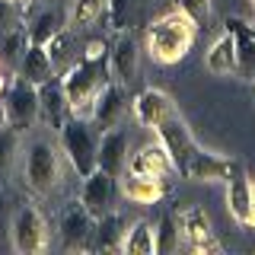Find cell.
<instances>
[{
	"label": "cell",
	"instance_id": "19",
	"mask_svg": "<svg viewBox=\"0 0 255 255\" xmlns=\"http://www.w3.org/2000/svg\"><path fill=\"white\" fill-rule=\"evenodd\" d=\"M122 191H125L128 201H134V204H156L166 195V179L143 175V172H128Z\"/></svg>",
	"mask_w": 255,
	"mask_h": 255
},
{
	"label": "cell",
	"instance_id": "20",
	"mask_svg": "<svg viewBox=\"0 0 255 255\" xmlns=\"http://www.w3.org/2000/svg\"><path fill=\"white\" fill-rule=\"evenodd\" d=\"M125 233H128V223L118 211H109L96 220V230H93V246L99 252H122L125 246Z\"/></svg>",
	"mask_w": 255,
	"mask_h": 255
},
{
	"label": "cell",
	"instance_id": "23",
	"mask_svg": "<svg viewBox=\"0 0 255 255\" xmlns=\"http://www.w3.org/2000/svg\"><path fill=\"white\" fill-rule=\"evenodd\" d=\"M74 35H77V32H70L67 26H64V29H58L45 42V51H48V58H51V67H54V74H58V77H64L80 61L77 51H74V48H77L74 45Z\"/></svg>",
	"mask_w": 255,
	"mask_h": 255
},
{
	"label": "cell",
	"instance_id": "16",
	"mask_svg": "<svg viewBox=\"0 0 255 255\" xmlns=\"http://www.w3.org/2000/svg\"><path fill=\"white\" fill-rule=\"evenodd\" d=\"M128 172H143V175H156V179H166L172 169V159L163 150V143H143L137 153L128 156Z\"/></svg>",
	"mask_w": 255,
	"mask_h": 255
},
{
	"label": "cell",
	"instance_id": "40",
	"mask_svg": "<svg viewBox=\"0 0 255 255\" xmlns=\"http://www.w3.org/2000/svg\"><path fill=\"white\" fill-rule=\"evenodd\" d=\"M252 32H255V26H252Z\"/></svg>",
	"mask_w": 255,
	"mask_h": 255
},
{
	"label": "cell",
	"instance_id": "36",
	"mask_svg": "<svg viewBox=\"0 0 255 255\" xmlns=\"http://www.w3.org/2000/svg\"><path fill=\"white\" fill-rule=\"evenodd\" d=\"M3 125H10V122H6V109H3V99H0V128Z\"/></svg>",
	"mask_w": 255,
	"mask_h": 255
},
{
	"label": "cell",
	"instance_id": "37",
	"mask_svg": "<svg viewBox=\"0 0 255 255\" xmlns=\"http://www.w3.org/2000/svg\"><path fill=\"white\" fill-rule=\"evenodd\" d=\"M252 207H255V182H252Z\"/></svg>",
	"mask_w": 255,
	"mask_h": 255
},
{
	"label": "cell",
	"instance_id": "10",
	"mask_svg": "<svg viewBox=\"0 0 255 255\" xmlns=\"http://www.w3.org/2000/svg\"><path fill=\"white\" fill-rule=\"evenodd\" d=\"M137 58H140V45L134 38V32H118L115 45L109 51V70H112V80L131 90L137 83Z\"/></svg>",
	"mask_w": 255,
	"mask_h": 255
},
{
	"label": "cell",
	"instance_id": "18",
	"mask_svg": "<svg viewBox=\"0 0 255 255\" xmlns=\"http://www.w3.org/2000/svg\"><path fill=\"white\" fill-rule=\"evenodd\" d=\"M172 112H175V106L163 90H143V93H137V99H134V115H137V122L143 128H156L166 115H172Z\"/></svg>",
	"mask_w": 255,
	"mask_h": 255
},
{
	"label": "cell",
	"instance_id": "11",
	"mask_svg": "<svg viewBox=\"0 0 255 255\" xmlns=\"http://www.w3.org/2000/svg\"><path fill=\"white\" fill-rule=\"evenodd\" d=\"M13 246L16 252H42L48 246V227L45 217L35 211V207H19L13 217Z\"/></svg>",
	"mask_w": 255,
	"mask_h": 255
},
{
	"label": "cell",
	"instance_id": "38",
	"mask_svg": "<svg viewBox=\"0 0 255 255\" xmlns=\"http://www.w3.org/2000/svg\"><path fill=\"white\" fill-rule=\"evenodd\" d=\"M249 3H252V10H255V0H249Z\"/></svg>",
	"mask_w": 255,
	"mask_h": 255
},
{
	"label": "cell",
	"instance_id": "6",
	"mask_svg": "<svg viewBox=\"0 0 255 255\" xmlns=\"http://www.w3.org/2000/svg\"><path fill=\"white\" fill-rule=\"evenodd\" d=\"M3 109H6V122H10L16 131L32 128L35 118H38V86L13 74V83L3 96Z\"/></svg>",
	"mask_w": 255,
	"mask_h": 255
},
{
	"label": "cell",
	"instance_id": "2",
	"mask_svg": "<svg viewBox=\"0 0 255 255\" xmlns=\"http://www.w3.org/2000/svg\"><path fill=\"white\" fill-rule=\"evenodd\" d=\"M198 26L188 19L182 10H172L159 16L147 26V51L150 58L159 64H179L188 54V48L195 45Z\"/></svg>",
	"mask_w": 255,
	"mask_h": 255
},
{
	"label": "cell",
	"instance_id": "33",
	"mask_svg": "<svg viewBox=\"0 0 255 255\" xmlns=\"http://www.w3.org/2000/svg\"><path fill=\"white\" fill-rule=\"evenodd\" d=\"M179 10L188 16L195 26H204L211 19V0H179Z\"/></svg>",
	"mask_w": 255,
	"mask_h": 255
},
{
	"label": "cell",
	"instance_id": "39",
	"mask_svg": "<svg viewBox=\"0 0 255 255\" xmlns=\"http://www.w3.org/2000/svg\"><path fill=\"white\" fill-rule=\"evenodd\" d=\"M19 3H29V0H19Z\"/></svg>",
	"mask_w": 255,
	"mask_h": 255
},
{
	"label": "cell",
	"instance_id": "30",
	"mask_svg": "<svg viewBox=\"0 0 255 255\" xmlns=\"http://www.w3.org/2000/svg\"><path fill=\"white\" fill-rule=\"evenodd\" d=\"M122 252H128V255H153V223L137 220L134 227H128Z\"/></svg>",
	"mask_w": 255,
	"mask_h": 255
},
{
	"label": "cell",
	"instance_id": "27",
	"mask_svg": "<svg viewBox=\"0 0 255 255\" xmlns=\"http://www.w3.org/2000/svg\"><path fill=\"white\" fill-rule=\"evenodd\" d=\"M26 48H29L26 26L3 32V35H0V64H3V67H10L13 74H16V64H19V58L26 54Z\"/></svg>",
	"mask_w": 255,
	"mask_h": 255
},
{
	"label": "cell",
	"instance_id": "32",
	"mask_svg": "<svg viewBox=\"0 0 255 255\" xmlns=\"http://www.w3.org/2000/svg\"><path fill=\"white\" fill-rule=\"evenodd\" d=\"M16 143H19V131H16L13 125H3V128H0V175L10 169L13 153H16Z\"/></svg>",
	"mask_w": 255,
	"mask_h": 255
},
{
	"label": "cell",
	"instance_id": "12",
	"mask_svg": "<svg viewBox=\"0 0 255 255\" xmlns=\"http://www.w3.org/2000/svg\"><path fill=\"white\" fill-rule=\"evenodd\" d=\"M115 175L102 172V169H93L90 175H83V191H80V204L93 214L96 220L102 214L115 211Z\"/></svg>",
	"mask_w": 255,
	"mask_h": 255
},
{
	"label": "cell",
	"instance_id": "9",
	"mask_svg": "<svg viewBox=\"0 0 255 255\" xmlns=\"http://www.w3.org/2000/svg\"><path fill=\"white\" fill-rule=\"evenodd\" d=\"M125 112H128V90L118 83V80H109V83L99 90V96H96V102H93V112H90L96 131L118 128L122 118H125Z\"/></svg>",
	"mask_w": 255,
	"mask_h": 255
},
{
	"label": "cell",
	"instance_id": "14",
	"mask_svg": "<svg viewBox=\"0 0 255 255\" xmlns=\"http://www.w3.org/2000/svg\"><path fill=\"white\" fill-rule=\"evenodd\" d=\"M96 169L122 179L128 169V134L122 128H109L99 137V156H96Z\"/></svg>",
	"mask_w": 255,
	"mask_h": 255
},
{
	"label": "cell",
	"instance_id": "22",
	"mask_svg": "<svg viewBox=\"0 0 255 255\" xmlns=\"http://www.w3.org/2000/svg\"><path fill=\"white\" fill-rule=\"evenodd\" d=\"M147 0H106V19L112 32H134L143 22Z\"/></svg>",
	"mask_w": 255,
	"mask_h": 255
},
{
	"label": "cell",
	"instance_id": "31",
	"mask_svg": "<svg viewBox=\"0 0 255 255\" xmlns=\"http://www.w3.org/2000/svg\"><path fill=\"white\" fill-rule=\"evenodd\" d=\"M26 19V3L19 0H0V35L10 29H19Z\"/></svg>",
	"mask_w": 255,
	"mask_h": 255
},
{
	"label": "cell",
	"instance_id": "35",
	"mask_svg": "<svg viewBox=\"0 0 255 255\" xmlns=\"http://www.w3.org/2000/svg\"><path fill=\"white\" fill-rule=\"evenodd\" d=\"M10 83H13V70L0 64V99L6 96V90H10Z\"/></svg>",
	"mask_w": 255,
	"mask_h": 255
},
{
	"label": "cell",
	"instance_id": "28",
	"mask_svg": "<svg viewBox=\"0 0 255 255\" xmlns=\"http://www.w3.org/2000/svg\"><path fill=\"white\" fill-rule=\"evenodd\" d=\"M64 26H67V22H64V16L58 10H45V13H38L35 19L26 26V35H29L32 45H45L48 38H51L58 29H64Z\"/></svg>",
	"mask_w": 255,
	"mask_h": 255
},
{
	"label": "cell",
	"instance_id": "17",
	"mask_svg": "<svg viewBox=\"0 0 255 255\" xmlns=\"http://www.w3.org/2000/svg\"><path fill=\"white\" fill-rule=\"evenodd\" d=\"M227 172H230V159H223L217 153H207V150H198L179 175L191 179V182H223Z\"/></svg>",
	"mask_w": 255,
	"mask_h": 255
},
{
	"label": "cell",
	"instance_id": "26",
	"mask_svg": "<svg viewBox=\"0 0 255 255\" xmlns=\"http://www.w3.org/2000/svg\"><path fill=\"white\" fill-rule=\"evenodd\" d=\"M179 246H182L179 220H175V214L166 211L163 217H159V223L153 227V252H156V255H172Z\"/></svg>",
	"mask_w": 255,
	"mask_h": 255
},
{
	"label": "cell",
	"instance_id": "29",
	"mask_svg": "<svg viewBox=\"0 0 255 255\" xmlns=\"http://www.w3.org/2000/svg\"><path fill=\"white\" fill-rule=\"evenodd\" d=\"M102 13H106V0H77L74 10H70L67 29L70 32H83V29H90L93 22H99Z\"/></svg>",
	"mask_w": 255,
	"mask_h": 255
},
{
	"label": "cell",
	"instance_id": "24",
	"mask_svg": "<svg viewBox=\"0 0 255 255\" xmlns=\"http://www.w3.org/2000/svg\"><path fill=\"white\" fill-rule=\"evenodd\" d=\"M204 67L217 77L236 74V45H233V35H230V32H223L217 42L211 45V51H207V58H204Z\"/></svg>",
	"mask_w": 255,
	"mask_h": 255
},
{
	"label": "cell",
	"instance_id": "5",
	"mask_svg": "<svg viewBox=\"0 0 255 255\" xmlns=\"http://www.w3.org/2000/svg\"><path fill=\"white\" fill-rule=\"evenodd\" d=\"M156 137H159V143H163V150L169 153V159H172V169L175 172H182L188 166V159L198 153V140L191 137V131H188V125L182 122V115L179 112H172V115H166L163 122H159L156 128Z\"/></svg>",
	"mask_w": 255,
	"mask_h": 255
},
{
	"label": "cell",
	"instance_id": "4",
	"mask_svg": "<svg viewBox=\"0 0 255 255\" xmlns=\"http://www.w3.org/2000/svg\"><path fill=\"white\" fill-rule=\"evenodd\" d=\"M61 179V156L58 150H54L51 140L38 137L29 143L26 150V182L32 191H38V195H51L54 185H58Z\"/></svg>",
	"mask_w": 255,
	"mask_h": 255
},
{
	"label": "cell",
	"instance_id": "21",
	"mask_svg": "<svg viewBox=\"0 0 255 255\" xmlns=\"http://www.w3.org/2000/svg\"><path fill=\"white\" fill-rule=\"evenodd\" d=\"M16 77L29 80V83H35V86H42L51 77H58V74H54V67H51V58H48L45 45H32L29 42L26 54H22L19 64H16Z\"/></svg>",
	"mask_w": 255,
	"mask_h": 255
},
{
	"label": "cell",
	"instance_id": "25",
	"mask_svg": "<svg viewBox=\"0 0 255 255\" xmlns=\"http://www.w3.org/2000/svg\"><path fill=\"white\" fill-rule=\"evenodd\" d=\"M175 220H179V233L185 243H201L211 236V217L204 207H185Z\"/></svg>",
	"mask_w": 255,
	"mask_h": 255
},
{
	"label": "cell",
	"instance_id": "3",
	"mask_svg": "<svg viewBox=\"0 0 255 255\" xmlns=\"http://www.w3.org/2000/svg\"><path fill=\"white\" fill-rule=\"evenodd\" d=\"M61 150L70 159L77 175H90L96 169V156H99V131L90 125V118H74L70 115L61 128Z\"/></svg>",
	"mask_w": 255,
	"mask_h": 255
},
{
	"label": "cell",
	"instance_id": "7",
	"mask_svg": "<svg viewBox=\"0 0 255 255\" xmlns=\"http://www.w3.org/2000/svg\"><path fill=\"white\" fill-rule=\"evenodd\" d=\"M227 207L233 214L236 223L243 227H255V207H252V179L236 159H230V172H227Z\"/></svg>",
	"mask_w": 255,
	"mask_h": 255
},
{
	"label": "cell",
	"instance_id": "13",
	"mask_svg": "<svg viewBox=\"0 0 255 255\" xmlns=\"http://www.w3.org/2000/svg\"><path fill=\"white\" fill-rule=\"evenodd\" d=\"M38 118L51 128V131H61L64 122L70 118V106L67 96H64V80L51 77L48 83L38 86Z\"/></svg>",
	"mask_w": 255,
	"mask_h": 255
},
{
	"label": "cell",
	"instance_id": "1",
	"mask_svg": "<svg viewBox=\"0 0 255 255\" xmlns=\"http://www.w3.org/2000/svg\"><path fill=\"white\" fill-rule=\"evenodd\" d=\"M109 45L102 38H93L90 45L83 48L80 61L67 70L61 80H64V96H67V106H70V115L74 118H90L93 112V102L99 90L109 83Z\"/></svg>",
	"mask_w": 255,
	"mask_h": 255
},
{
	"label": "cell",
	"instance_id": "8",
	"mask_svg": "<svg viewBox=\"0 0 255 255\" xmlns=\"http://www.w3.org/2000/svg\"><path fill=\"white\" fill-rule=\"evenodd\" d=\"M58 230H61V246H64L67 252H74V249H90V246H93L96 217H93V214L86 211L80 201H74L70 207H64Z\"/></svg>",
	"mask_w": 255,
	"mask_h": 255
},
{
	"label": "cell",
	"instance_id": "34",
	"mask_svg": "<svg viewBox=\"0 0 255 255\" xmlns=\"http://www.w3.org/2000/svg\"><path fill=\"white\" fill-rule=\"evenodd\" d=\"M188 249L195 255H207V252H220V243L214 236H207V239H201V243H188Z\"/></svg>",
	"mask_w": 255,
	"mask_h": 255
},
{
	"label": "cell",
	"instance_id": "15",
	"mask_svg": "<svg viewBox=\"0 0 255 255\" xmlns=\"http://www.w3.org/2000/svg\"><path fill=\"white\" fill-rule=\"evenodd\" d=\"M227 32L233 35L236 45V74L243 80H255V32L246 19L230 16L227 19Z\"/></svg>",
	"mask_w": 255,
	"mask_h": 255
}]
</instances>
